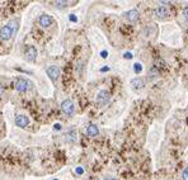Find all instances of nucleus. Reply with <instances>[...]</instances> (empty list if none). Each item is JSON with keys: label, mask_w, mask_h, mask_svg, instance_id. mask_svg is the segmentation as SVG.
Listing matches in <instances>:
<instances>
[{"label": "nucleus", "mask_w": 188, "mask_h": 180, "mask_svg": "<svg viewBox=\"0 0 188 180\" xmlns=\"http://www.w3.org/2000/svg\"><path fill=\"white\" fill-rule=\"evenodd\" d=\"M17 22L15 21H12L10 23H8L7 26H4L2 29H0V38L3 41H9V39L14 36L15 33V29H17Z\"/></svg>", "instance_id": "nucleus-1"}, {"label": "nucleus", "mask_w": 188, "mask_h": 180, "mask_svg": "<svg viewBox=\"0 0 188 180\" xmlns=\"http://www.w3.org/2000/svg\"><path fill=\"white\" fill-rule=\"evenodd\" d=\"M111 100V94L107 91V90H101L98 94H97V98H96V103L97 105L99 107H104L106 104H108Z\"/></svg>", "instance_id": "nucleus-2"}, {"label": "nucleus", "mask_w": 188, "mask_h": 180, "mask_svg": "<svg viewBox=\"0 0 188 180\" xmlns=\"http://www.w3.org/2000/svg\"><path fill=\"white\" fill-rule=\"evenodd\" d=\"M31 88V84H29V81L28 80H26V79H18L17 81H15V89H17V91H19V93H26L28 89Z\"/></svg>", "instance_id": "nucleus-3"}, {"label": "nucleus", "mask_w": 188, "mask_h": 180, "mask_svg": "<svg viewBox=\"0 0 188 180\" xmlns=\"http://www.w3.org/2000/svg\"><path fill=\"white\" fill-rule=\"evenodd\" d=\"M61 110H62L66 115H72L74 112H75V107H74L72 100H70V99H66V100H64V102L61 103Z\"/></svg>", "instance_id": "nucleus-4"}, {"label": "nucleus", "mask_w": 188, "mask_h": 180, "mask_svg": "<svg viewBox=\"0 0 188 180\" xmlns=\"http://www.w3.org/2000/svg\"><path fill=\"white\" fill-rule=\"evenodd\" d=\"M15 122V126L17 127H21V128H26L28 124H29V119L27 115H23V114H18L14 119Z\"/></svg>", "instance_id": "nucleus-5"}, {"label": "nucleus", "mask_w": 188, "mask_h": 180, "mask_svg": "<svg viewBox=\"0 0 188 180\" xmlns=\"http://www.w3.org/2000/svg\"><path fill=\"white\" fill-rule=\"evenodd\" d=\"M46 72H47V76L52 80V81H56V80L59 79V76H60V69H59V66H50V67H47Z\"/></svg>", "instance_id": "nucleus-6"}, {"label": "nucleus", "mask_w": 188, "mask_h": 180, "mask_svg": "<svg viewBox=\"0 0 188 180\" xmlns=\"http://www.w3.org/2000/svg\"><path fill=\"white\" fill-rule=\"evenodd\" d=\"M24 56H26V60L28 62H34L36 58H37V50L33 46H29V47H27Z\"/></svg>", "instance_id": "nucleus-7"}, {"label": "nucleus", "mask_w": 188, "mask_h": 180, "mask_svg": "<svg viewBox=\"0 0 188 180\" xmlns=\"http://www.w3.org/2000/svg\"><path fill=\"white\" fill-rule=\"evenodd\" d=\"M154 15L159 19H165L169 17V9L165 7H158L154 9Z\"/></svg>", "instance_id": "nucleus-8"}, {"label": "nucleus", "mask_w": 188, "mask_h": 180, "mask_svg": "<svg viewBox=\"0 0 188 180\" xmlns=\"http://www.w3.org/2000/svg\"><path fill=\"white\" fill-rule=\"evenodd\" d=\"M38 22H40V26H41V27L48 28V27L52 24L53 19H52L50 15H47V14H42V15L40 17V19H38Z\"/></svg>", "instance_id": "nucleus-9"}, {"label": "nucleus", "mask_w": 188, "mask_h": 180, "mask_svg": "<svg viewBox=\"0 0 188 180\" xmlns=\"http://www.w3.org/2000/svg\"><path fill=\"white\" fill-rule=\"evenodd\" d=\"M126 19H127L128 22H131V23L136 22L137 19H139V12H137V10H135V9L128 10V12L126 13Z\"/></svg>", "instance_id": "nucleus-10"}, {"label": "nucleus", "mask_w": 188, "mask_h": 180, "mask_svg": "<svg viewBox=\"0 0 188 180\" xmlns=\"http://www.w3.org/2000/svg\"><path fill=\"white\" fill-rule=\"evenodd\" d=\"M98 133H99V129L96 124H89L87 127V134L89 137H96V136H98Z\"/></svg>", "instance_id": "nucleus-11"}, {"label": "nucleus", "mask_w": 188, "mask_h": 180, "mask_svg": "<svg viewBox=\"0 0 188 180\" xmlns=\"http://www.w3.org/2000/svg\"><path fill=\"white\" fill-rule=\"evenodd\" d=\"M144 81L140 79V77H136V79H134L132 81H131V86H132V89L134 90H140V89H142L144 88Z\"/></svg>", "instance_id": "nucleus-12"}, {"label": "nucleus", "mask_w": 188, "mask_h": 180, "mask_svg": "<svg viewBox=\"0 0 188 180\" xmlns=\"http://www.w3.org/2000/svg\"><path fill=\"white\" fill-rule=\"evenodd\" d=\"M154 65H155V67H156L158 70H166V64H165L164 60H163V58H160V57L155 60Z\"/></svg>", "instance_id": "nucleus-13"}, {"label": "nucleus", "mask_w": 188, "mask_h": 180, "mask_svg": "<svg viewBox=\"0 0 188 180\" xmlns=\"http://www.w3.org/2000/svg\"><path fill=\"white\" fill-rule=\"evenodd\" d=\"M149 77H150V80H154V79L159 77V70L155 66H153L151 69L149 70Z\"/></svg>", "instance_id": "nucleus-14"}, {"label": "nucleus", "mask_w": 188, "mask_h": 180, "mask_svg": "<svg viewBox=\"0 0 188 180\" xmlns=\"http://www.w3.org/2000/svg\"><path fill=\"white\" fill-rule=\"evenodd\" d=\"M75 139H77V132H75V131H70V132L66 134V141L74 142Z\"/></svg>", "instance_id": "nucleus-15"}, {"label": "nucleus", "mask_w": 188, "mask_h": 180, "mask_svg": "<svg viewBox=\"0 0 188 180\" xmlns=\"http://www.w3.org/2000/svg\"><path fill=\"white\" fill-rule=\"evenodd\" d=\"M67 4H69L67 2H60V0H57V2H55V5L57 7V8H61V9H62V8H66V7H67Z\"/></svg>", "instance_id": "nucleus-16"}, {"label": "nucleus", "mask_w": 188, "mask_h": 180, "mask_svg": "<svg viewBox=\"0 0 188 180\" xmlns=\"http://www.w3.org/2000/svg\"><path fill=\"white\" fill-rule=\"evenodd\" d=\"M134 70H135V72H136V74H140V72H141V70H142L141 64H135V65H134Z\"/></svg>", "instance_id": "nucleus-17"}, {"label": "nucleus", "mask_w": 188, "mask_h": 180, "mask_svg": "<svg viewBox=\"0 0 188 180\" xmlns=\"http://www.w3.org/2000/svg\"><path fill=\"white\" fill-rule=\"evenodd\" d=\"M182 178H183V180H188V168H186V169L183 170V173H182Z\"/></svg>", "instance_id": "nucleus-18"}, {"label": "nucleus", "mask_w": 188, "mask_h": 180, "mask_svg": "<svg viewBox=\"0 0 188 180\" xmlns=\"http://www.w3.org/2000/svg\"><path fill=\"white\" fill-rule=\"evenodd\" d=\"M183 15H184V18L188 21V7H186V8H183Z\"/></svg>", "instance_id": "nucleus-19"}, {"label": "nucleus", "mask_w": 188, "mask_h": 180, "mask_svg": "<svg viewBox=\"0 0 188 180\" xmlns=\"http://www.w3.org/2000/svg\"><path fill=\"white\" fill-rule=\"evenodd\" d=\"M83 173H84V169H83V168H77V174L82 175Z\"/></svg>", "instance_id": "nucleus-20"}, {"label": "nucleus", "mask_w": 188, "mask_h": 180, "mask_svg": "<svg viewBox=\"0 0 188 180\" xmlns=\"http://www.w3.org/2000/svg\"><path fill=\"white\" fill-rule=\"evenodd\" d=\"M69 18H70V21H71V22H77V21H78V19H77V17H75L74 14H71Z\"/></svg>", "instance_id": "nucleus-21"}, {"label": "nucleus", "mask_w": 188, "mask_h": 180, "mask_svg": "<svg viewBox=\"0 0 188 180\" xmlns=\"http://www.w3.org/2000/svg\"><path fill=\"white\" fill-rule=\"evenodd\" d=\"M125 58H132V53H131V52H126L125 53Z\"/></svg>", "instance_id": "nucleus-22"}, {"label": "nucleus", "mask_w": 188, "mask_h": 180, "mask_svg": "<svg viewBox=\"0 0 188 180\" xmlns=\"http://www.w3.org/2000/svg\"><path fill=\"white\" fill-rule=\"evenodd\" d=\"M107 55H108V53H107V51H102V52H101V56H102L103 58H106V57H107Z\"/></svg>", "instance_id": "nucleus-23"}, {"label": "nucleus", "mask_w": 188, "mask_h": 180, "mask_svg": "<svg viewBox=\"0 0 188 180\" xmlns=\"http://www.w3.org/2000/svg\"><path fill=\"white\" fill-rule=\"evenodd\" d=\"M3 94H4V86L0 85V96H3Z\"/></svg>", "instance_id": "nucleus-24"}, {"label": "nucleus", "mask_w": 188, "mask_h": 180, "mask_svg": "<svg viewBox=\"0 0 188 180\" xmlns=\"http://www.w3.org/2000/svg\"><path fill=\"white\" fill-rule=\"evenodd\" d=\"M103 180H116L115 178H111V176H107V178H104Z\"/></svg>", "instance_id": "nucleus-25"}, {"label": "nucleus", "mask_w": 188, "mask_h": 180, "mask_svg": "<svg viewBox=\"0 0 188 180\" xmlns=\"http://www.w3.org/2000/svg\"><path fill=\"white\" fill-rule=\"evenodd\" d=\"M60 128H61L60 124H55V129H60Z\"/></svg>", "instance_id": "nucleus-26"}, {"label": "nucleus", "mask_w": 188, "mask_h": 180, "mask_svg": "<svg viewBox=\"0 0 188 180\" xmlns=\"http://www.w3.org/2000/svg\"><path fill=\"white\" fill-rule=\"evenodd\" d=\"M108 70H109V67H103L101 71H108Z\"/></svg>", "instance_id": "nucleus-27"}, {"label": "nucleus", "mask_w": 188, "mask_h": 180, "mask_svg": "<svg viewBox=\"0 0 188 180\" xmlns=\"http://www.w3.org/2000/svg\"><path fill=\"white\" fill-rule=\"evenodd\" d=\"M187 27H188V21H187Z\"/></svg>", "instance_id": "nucleus-28"}]
</instances>
